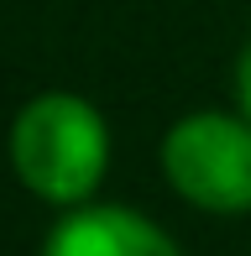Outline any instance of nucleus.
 I'll return each mask as SVG.
<instances>
[{
	"label": "nucleus",
	"instance_id": "f257e3e1",
	"mask_svg": "<svg viewBox=\"0 0 251 256\" xmlns=\"http://www.w3.org/2000/svg\"><path fill=\"white\" fill-rule=\"evenodd\" d=\"M16 178L37 199L78 209L110 168V131L78 94H37L10 126Z\"/></svg>",
	"mask_w": 251,
	"mask_h": 256
},
{
	"label": "nucleus",
	"instance_id": "f03ea898",
	"mask_svg": "<svg viewBox=\"0 0 251 256\" xmlns=\"http://www.w3.org/2000/svg\"><path fill=\"white\" fill-rule=\"evenodd\" d=\"M162 172L194 209L246 214L251 209V120L199 110L168 131Z\"/></svg>",
	"mask_w": 251,
	"mask_h": 256
},
{
	"label": "nucleus",
	"instance_id": "7ed1b4c3",
	"mask_svg": "<svg viewBox=\"0 0 251 256\" xmlns=\"http://www.w3.org/2000/svg\"><path fill=\"white\" fill-rule=\"evenodd\" d=\"M42 256H178V246L142 220L136 209L100 204V209H74L48 230Z\"/></svg>",
	"mask_w": 251,
	"mask_h": 256
},
{
	"label": "nucleus",
	"instance_id": "20e7f679",
	"mask_svg": "<svg viewBox=\"0 0 251 256\" xmlns=\"http://www.w3.org/2000/svg\"><path fill=\"white\" fill-rule=\"evenodd\" d=\"M236 100H241V115L251 120V42H246L241 63H236Z\"/></svg>",
	"mask_w": 251,
	"mask_h": 256
}]
</instances>
